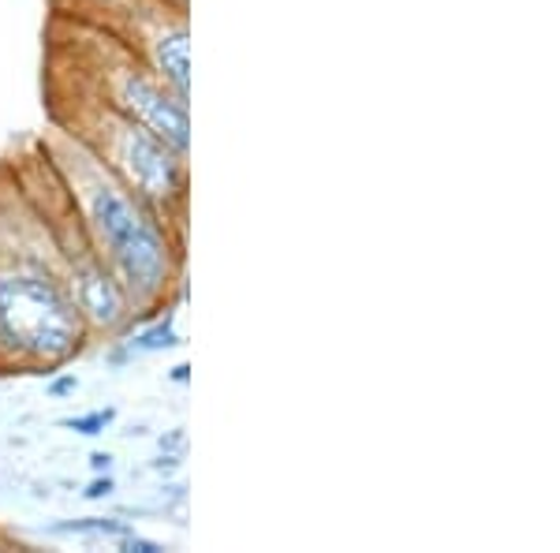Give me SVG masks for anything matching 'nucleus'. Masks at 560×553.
Returning a JSON list of instances; mask_svg holds the SVG:
<instances>
[{"label":"nucleus","instance_id":"f257e3e1","mask_svg":"<svg viewBox=\"0 0 560 553\" xmlns=\"http://www.w3.org/2000/svg\"><path fill=\"white\" fill-rule=\"evenodd\" d=\"M94 344L20 180L0 184V375H57Z\"/></svg>","mask_w":560,"mask_h":553},{"label":"nucleus","instance_id":"f03ea898","mask_svg":"<svg viewBox=\"0 0 560 553\" xmlns=\"http://www.w3.org/2000/svg\"><path fill=\"white\" fill-rule=\"evenodd\" d=\"M42 142L83 217V229L94 240L97 255L113 266L124 292L131 296L135 322L184 299L187 232H179L165 214H158L147 198H139L124 180H116L60 124H49Z\"/></svg>","mask_w":560,"mask_h":553},{"label":"nucleus","instance_id":"7ed1b4c3","mask_svg":"<svg viewBox=\"0 0 560 553\" xmlns=\"http://www.w3.org/2000/svg\"><path fill=\"white\" fill-rule=\"evenodd\" d=\"M49 79L83 87L108 108L161 135L176 153L191 158V97L176 94L131 45L113 38L102 26L60 12L52 15Z\"/></svg>","mask_w":560,"mask_h":553},{"label":"nucleus","instance_id":"20e7f679","mask_svg":"<svg viewBox=\"0 0 560 553\" xmlns=\"http://www.w3.org/2000/svg\"><path fill=\"white\" fill-rule=\"evenodd\" d=\"M49 120L75 135L116 180H124L179 232H187V198H191L187 161L191 158L176 153L161 135L65 79H49Z\"/></svg>","mask_w":560,"mask_h":553},{"label":"nucleus","instance_id":"39448f33","mask_svg":"<svg viewBox=\"0 0 560 553\" xmlns=\"http://www.w3.org/2000/svg\"><path fill=\"white\" fill-rule=\"evenodd\" d=\"M38 158H26L31 165L15 169L23 195L31 198L34 214L42 217L49 243L57 251V262L65 269V280L79 303L86 330L94 341H113L135 325V307L131 296L124 292L120 277L113 274V266L97 255L94 240L83 229V217H79L75 203H71L65 180H60L52 158L45 153V142H38Z\"/></svg>","mask_w":560,"mask_h":553},{"label":"nucleus","instance_id":"423d86ee","mask_svg":"<svg viewBox=\"0 0 560 553\" xmlns=\"http://www.w3.org/2000/svg\"><path fill=\"white\" fill-rule=\"evenodd\" d=\"M57 12L102 26L131 45L176 94L191 97V31L187 8L173 0H57Z\"/></svg>","mask_w":560,"mask_h":553},{"label":"nucleus","instance_id":"0eeeda50","mask_svg":"<svg viewBox=\"0 0 560 553\" xmlns=\"http://www.w3.org/2000/svg\"><path fill=\"white\" fill-rule=\"evenodd\" d=\"M124 344L131 348V356H158V352H168L179 344V330H176V303L161 307L158 314L135 322L128 333H124Z\"/></svg>","mask_w":560,"mask_h":553},{"label":"nucleus","instance_id":"6e6552de","mask_svg":"<svg viewBox=\"0 0 560 553\" xmlns=\"http://www.w3.org/2000/svg\"><path fill=\"white\" fill-rule=\"evenodd\" d=\"M116 412L113 407H97V412H86V415H75V419H65L68 430L83 434V438H97V434H105L108 426H113Z\"/></svg>","mask_w":560,"mask_h":553},{"label":"nucleus","instance_id":"1a4fd4ad","mask_svg":"<svg viewBox=\"0 0 560 553\" xmlns=\"http://www.w3.org/2000/svg\"><path fill=\"white\" fill-rule=\"evenodd\" d=\"M113 546H116V550H124V553H161V550H165L158 539H147V534H139L135 528H131L128 534H124V539H116Z\"/></svg>","mask_w":560,"mask_h":553},{"label":"nucleus","instance_id":"9d476101","mask_svg":"<svg viewBox=\"0 0 560 553\" xmlns=\"http://www.w3.org/2000/svg\"><path fill=\"white\" fill-rule=\"evenodd\" d=\"M113 489H116V479L108 475V471H97V479L83 489V497L86 502H102V497H113Z\"/></svg>","mask_w":560,"mask_h":553},{"label":"nucleus","instance_id":"9b49d317","mask_svg":"<svg viewBox=\"0 0 560 553\" xmlns=\"http://www.w3.org/2000/svg\"><path fill=\"white\" fill-rule=\"evenodd\" d=\"M49 378H52V382H49L52 396H68V393H75V389H79L75 370H57V375H49Z\"/></svg>","mask_w":560,"mask_h":553},{"label":"nucleus","instance_id":"f8f14e48","mask_svg":"<svg viewBox=\"0 0 560 553\" xmlns=\"http://www.w3.org/2000/svg\"><path fill=\"white\" fill-rule=\"evenodd\" d=\"M90 468L108 471V468H113V457H108V452H94V457H90Z\"/></svg>","mask_w":560,"mask_h":553},{"label":"nucleus","instance_id":"ddd939ff","mask_svg":"<svg viewBox=\"0 0 560 553\" xmlns=\"http://www.w3.org/2000/svg\"><path fill=\"white\" fill-rule=\"evenodd\" d=\"M168 378H173V382H179V385H184L187 382V367H184V362H179V367L173 370V375H168Z\"/></svg>","mask_w":560,"mask_h":553},{"label":"nucleus","instance_id":"4468645a","mask_svg":"<svg viewBox=\"0 0 560 553\" xmlns=\"http://www.w3.org/2000/svg\"><path fill=\"white\" fill-rule=\"evenodd\" d=\"M173 4H179V8H187V0H173Z\"/></svg>","mask_w":560,"mask_h":553}]
</instances>
